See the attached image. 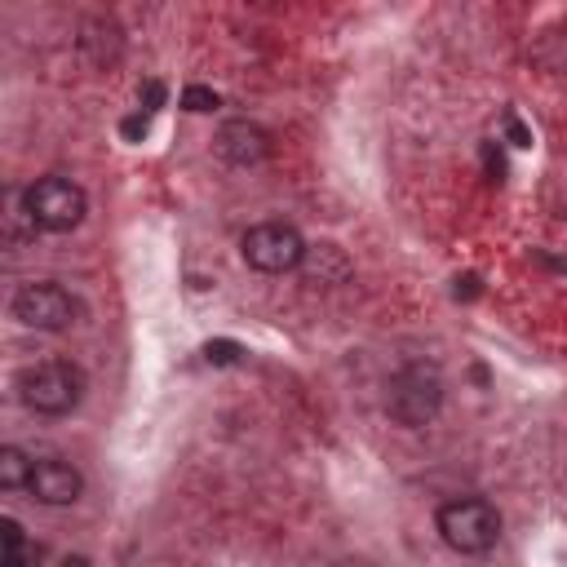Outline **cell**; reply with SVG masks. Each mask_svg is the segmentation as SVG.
Here are the masks:
<instances>
[{
    "instance_id": "cell-20",
    "label": "cell",
    "mask_w": 567,
    "mask_h": 567,
    "mask_svg": "<svg viewBox=\"0 0 567 567\" xmlns=\"http://www.w3.org/2000/svg\"><path fill=\"white\" fill-rule=\"evenodd\" d=\"M333 567H373V563H364V559H342V563H333Z\"/></svg>"
},
{
    "instance_id": "cell-4",
    "label": "cell",
    "mask_w": 567,
    "mask_h": 567,
    "mask_svg": "<svg viewBox=\"0 0 567 567\" xmlns=\"http://www.w3.org/2000/svg\"><path fill=\"white\" fill-rule=\"evenodd\" d=\"M9 315H14L23 328H36V333H67V328L80 324L85 306H80V297L58 280H32V284L14 288Z\"/></svg>"
},
{
    "instance_id": "cell-18",
    "label": "cell",
    "mask_w": 567,
    "mask_h": 567,
    "mask_svg": "<svg viewBox=\"0 0 567 567\" xmlns=\"http://www.w3.org/2000/svg\"><path fill=\"white\" fill-rule=\"evenodd\" d=\"M452 293H457V302H474V297L483 293V288H479V275H457V288H452Z\"/></svg>"
},
{
    "instance_id": "cell-15",
    "label": "cell",
    "mask_w": 567,
    "mask_h": 567,
    "mask_svg": "<svg viewBox=\"0 0 567 567\" xmlns=\"http://www.w3.org/2000/svg\"><path fill=\"white\" fill-rule=\"evenodd\" d=\"M483 169H488V178H492V182H501V178H505V156H501L497 142H483Z\"/></svg>"
},
{
    "instance_id": "cell-12",
    "label": "cell",
    "mask_w": 567,
    "mask_h": 567,
    "mask_svg": "<svg viewBox=\"0 0 567 567\" xmlns=\"http://www.w3.org/2000/svg\"><path fill=\"white\" fill-rule=\"evenodd\" d=\"M0 528H5V567H32V559H27V541H23V528H18V519H5Z\"/></svg>"
},
{
    "instance_id": "cell-21",
    "label": "cell",
    "mask_w": 567,
    "mask_h": 567,
    "mask_svg": "<svg viewBox=\"0 0 567 567\" xmlns=\"http://www.w3.org/2000/svg\"><path fill=\"white\" fill-rule=\"evenodd\" d=\"M67 567H89V563H85V559H71V563H67Z\"/></svg>"
},
{
    "instance_id": "cell-19",
    "label": "cell",
    "mask_w": 567,
    "mask_h": 567,
    "mask_svg": "<svg viewBox=\"0 0 567 567\" xmlns=\"http://www.w3.org/2000/svg\"><path fill=\"white\" fill-rule=\"evenodd\" d=\"M545 266H550V271H559V275H567V257H541Z\"/></svg>"
},
{
    "instance_id": "cell-1",
    "label": "cell",
    "mask_w": 567,
    "mask_h": 567,
    "mask_svg": "<svg viewBox=\"0 0 567 567\" xmlns=\"http://www.w3.org/2000/svg\"><path fill=\"white\" fill-rule=\"evenodd\" d=\"M14 390L23 408L36 417H67L85 399V368L71 364V359H40V364H27L18 373Z\"/></svg>"
},
{
    "instance_id": "cell-3",
    "label": "cell",
    "mask_w": 567,
    "mask_h": 567,
    "mask_svg": "<svg viewBox=\"0 0 567 567\" xmlns=\"http://www.w3.org/2000/svg\"><path fill=\"white\" fill-rule=\"evenodd\" d=\"M435 528H439L448 550L479 559V554L497 550V541H501V510L492 501H483V497H452V501L439 505Z\"/></svg>"
},
{
    "instance_id": "cell-6",
    "label": "cell",
    "mask_w": 567,
    "mask_h": 567,
    "mask_svg": "<svg viewBox=\"0 0 567 567\" xmlns=\"http://www.w3.org/2000/svg\"><path fill=\"white\" fill-rule=\"evenodd\" d=\"M306 249L311 244L302 240V231L288 222H257L240 235V257L262 275H288V271H302Z\"/></svg>"
},
{
    "instance_id": "cell-5",
    "label": "cell",
    "mask_w": 567,
    "mask_h": 567,
    "mask_svg": "<svg viewBox=\"0 0 567 567\" xmlns=\"http://www.w3.org/2000/svg\"><path fill=\"white\" fill-rule=\"evenodd\" d=\"M23 213H27V222H32L36 231L67 235V231H76V226L85 222L89 195H85V187H76L71 178L49 173V178H36L32 187L23 191Z\"/></svg>"
},
{
    "instance_id": "cell-9",
    "label": "cell",
    "mask_w": 567,
    "mask_h": 567,
    "mask_svg": "<svg viewBox=\"0 0 567 567\" xmlns=\"http://www.w3.org/2000/svg\"><path fill=\"white\" fill-rule=\"evenodd\" d=\"M302 275H306V284H315V288H337L350 280V257L337 249V244H311V249H306V262H302Z\"/></svg>"
},
{
    "instance_id": "cell-7",
    "label": "cell",
    "mask_w": 567,
    "mask_h": 567,
    "mask_svg": "<svg viewBox=\"0 0 567 567\" xmlns=\"http://www.w3.org/2000/svg\"><path fill=\"white\" fill-rule=\"evenodd\" d=\"M27 492H32V501L49 505V510H63V505L80 501V492H85V474L63 457H40L36 474H32V488Z\"/></svg>"
},
{
    "instance_id": "cell-2",
    "label": "cell",
    "mask_w": 567,
    "mask_h": 567,
    "mask_svg": "<svg viewBox=\"0 0 567 567\" xmlns=\"http://www.w3.org/2000/svg\"><path fill=\"white\" fill-rule=\"evenodd\" d=\"M443 408V373L430 359H408L404 368H395L386 381V412L395 426L421 430L439 417Z\"/></svg>"
},
{
    "instance_id": "cell-16",
    "label": "cell",
    "mask_w": 567,
    "mask_h": 567,
    "mask_svg": "<svg viewBox=\"0 0 567 567\" xmlns=\"http://www.w3.org/2000/svg\"><path fill=\"white\" fill-rule=\"evenodd\" d=\"M138 98L147 102V116H151V111H160V107H164V98H169V89H164L160 80H147V85H142V94H138Z\"/></svg>"
},
{
    "instance_id": "cell-13",
    "label": "cell",
    "mask_w": 567,
    "mask_h": 567,
    "mask_svg": "<svg viewBox=\"0 0 567 567\" xmlns=\"http://www.w3.org/2000/svg\"><path fill=\"white\" fill-rule=\"evenodd\" d=\"M240 355H244V346L231 342V337H213V342H204V359H209V364H218V368L240 364Z\"/></svg>"
},
{
    "instance_id": "cell-14",
    "label": "cell",
    "mask_w": 567,
    "mask_h": 567,
    "mask_svg": "<svg viewBox=\"0 0 567 567\" xmlns=\"http://www.w3.org/2000/svg\"><path fill=\"white\" fill-rule=\"evenodd\" d=\"M505 138H510V147H519V151H528L532 147V129L528 125H523V120L519 116H514V111H510V116H505Z\"/></svg>"
},
{
    "instance_id": "cell-17",
    "label": "cell",
    "mask_w": 567,
    "mask_h": 567,
    "mask_svg": "<svg viewBox=\"0 0 567 567\" xmlns=\"http://www.w3.org/2000/svg\"><path fill=\"white\" fill-rule=\"evenodd\" d=\"M147 129H151V116H129L125 125H120V138H125V142H142V138H147Z\"/></svg>"
},
{
    "instance_id": "cell-10",
    "label": "cell",
    "mask_w": 567,
    "mask_h": 567,
    "mask_svg": "<svg viewBox=\"0 0 567 567\" xmlns=\"http://www.w3.org/2000/svg\"><path fill=\"white\" fill-rule=\"evenodd\" d=\"M36 474V457H27L23 448H0V488L5 492H27Z\"/></svg>"
},
{
    "instance_id": "cell-8",
    "label": "cell",
    "mask_w": 567,
    "mask_h": 567,
    "mask_svg": "<svg viewBox=\"0 0 567 567\" xmlns=\"http://www.w3.org/2000/svg\"><path fill=\"white\" fill-rule=\"evenodd\" d=\"M213 151L235 164V169H253V164H262L271 156V133H266L257 120H226L218 129V138H213Z\"/></svg>"
},
{
    "instance_id": "cell-11",
    "label": "cell",
    "mask_w": 567,
    "mask_h": 567,
    "mask_svg": "<svg viewBox=\"0 0 567 567\" xmlns=\"http://www.w3.org/2000/svg\"><path fill=\"white\" fill-rule=\"evenodd\" d=\"M178 102H182V111H191V116H209V111L222 107V94L218 89H209V85H187Z\"/></svg>"
}]
</instances>
